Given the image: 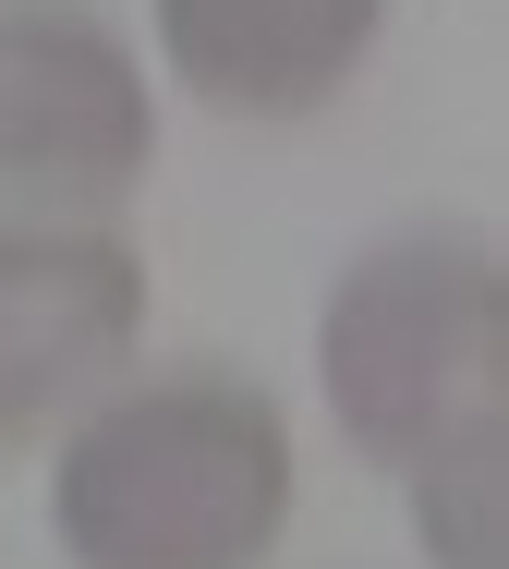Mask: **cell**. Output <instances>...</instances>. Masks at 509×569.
Instances as JSON below:
<instances>
[{"mask_svg": "<svg viewBox=\"0 0 509 569\" xmlns=\"http://www.w3.org/2000/svg\"><path fill=\"white\" fill-rule=\"evenodd\" d=\"M291 521V425L255 376L182 363L110 388L49 472V533L73 569H267Z\"/></svg>", "mask_w": 509, "mask_h": 569, "instance_id": "obj_1", "label": "cell"}, {"mask_svg": "<svg viewBox=\"0 0 509 569\" xmlns=\"http://www.w3.org/2000/svg\"><path fill=\"white\" fill-rule=\"evenodd\" d=\"M316 376L340 437L425 485H498L509 460V279L473 230H400L340 267Z\"/></svg>", "mask_w": 509, "mask_h": 569, "instance_id": "obj_2", "label": "cell"}, {"mask_svg": "<svg viewBox=\"0 0 509 569\" xmlns=\"http://www.w3.org/2000/svg\"><path fill=\"white\" fill-rule=\"evenodd\" d=\"M158 146V98L86 0H0V182L98 207Z\"/></svg>", "mask_w": 509, "mask_h": 569, "instance_id": "obj_3", "label": "cell"}, {"mask_svg": "<svg viewBox=\"0 0 509 569\" xmlns=\"http://www.w3.org/2000/svg\"><path fill=\"white\" fill-rule=\"evenodd\" d=\"M146 340V254L98 219H0V449L86 412Z\"/></svg>", "mask_w": 509, "mask_h": 569, "instance_id": "obj_4", "label": "cell"}, {"mask_svg": "<svg viewBox=\"0 0 509 569\" xmlns=\"http://www.w3.org/2000/svg\"><path fill=\"white\" fill-rule=\"evenodd\" d=\"M377 24L388 0H158L170 73L231 121H303L316 98H340Z\"/></svg>", "mask_w": 509, "mask_h": 569, "instance_id": "obj_5", "label": "cell"}]
</instances>
